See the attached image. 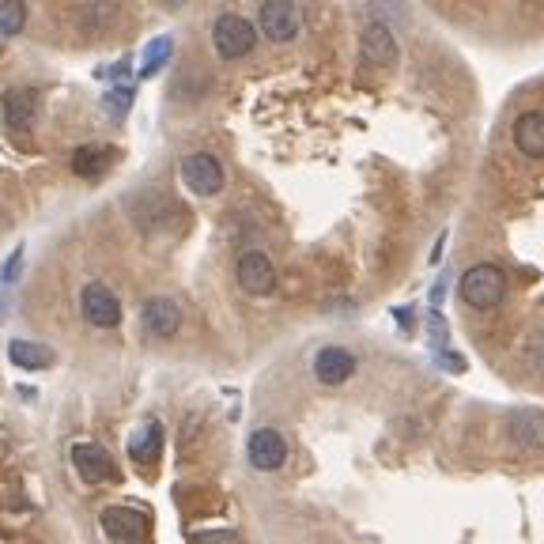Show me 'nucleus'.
<instances>
[{"instance_id": "f257e3e1", "label": "nucleus", "mask_w": 544, "mask_h": 544, "mask_svg": "<svg viewBox=\"0 0 544 544\" xmlns=\"http://www.w3.org/2000/svg\"><path fill=\"white\" fill-rule=\"evenodd\" d=\"M458 295L465 306H476V310H492L507 299V272L492 265V261H480V265H469L461 272Z\"/></svg>"}, {"instance_id": "f03ea898", "label": "nucleus", "mask_w": 544, "mask_h": 544, "mask_svg": "<svg viewBox=\"0 0 544 544\" xmlns=\"http://www.w3.org/2000/svg\"><path fill=\"white\" fill-rule=\"evenodd\" d=\"M212 46L223 61H238L257 46V27L246 16L238 12H223L216 23H212Z\"/></svg>"}, {"instance_id": "7ed1b4c3", "label": "nucleus", "mask_w": 544, "mask_h": 544, "mask_svg": "<svg viewBox=\"0 0 544 544\" xmlns=\"http://www.w3.org/2000/svg\"><path fill=\"white\" fill-rule=\"evenodd\" d=\"M257 31L265 34L269 42H291L295 34L303 31V12H299V4H288V0L261 4V12H257Z\"/></svg>"}, {"instance_id": "20e7f679", "label": "nucleus", "mask_w": 544, "mask_h": 544, "mask_svg": "<svg viewBox=\"0 0 544 544\" xmlns=\"http://www.w3.org/2000/svg\"><path fill=\"white\" fill-rule=\"evenodd\" d=\"M182 182H186L197 197H216L223 189V167L216 155L208 152H189L186 159H182Z\"/></svg>"}, {"instance_id": "39448f33", "label": "nucleus", "mask_w": 544, "mask_h": 544, "mask_svg": "<svg viewBox=\"0 0 544 544\" xmlns=\"http://www.w3.org/2000/svg\"><path fill=\"white\" fill-rule=\"evenodd\" d=\"M80 314L84 322H91L95 329H114L121 322V303L118 295L106 288V284H87L80 291Z\"/></svg>"}, {"instance_id": "423d86ee", "label": "nucleus", "mask_w": 544, "mask_h": 544, "mask_svg": "<svg viewBox=\"0 0 544 544\" xmlns=\"http://www.w3.org/2000/svg\"><path fill=\"white\" fill-rule=\"evenodd\" d=\"M72 469L80 473L84 484H106V480H118V465L114 458L95 446V442H76L72 446Z\"/></svg>"}, {"instance_id": "0eeeda50", "label": "nucleus", "mask_w": 544, "mask_h": 544, "mask_svg": "<svg viewBox=\"0 0 544 544\" xmlns=\"http://www.w3.org/2000/svg\"><path fill=\"white\" fill-rule=\"evenodd\" d=\"M359 61L371 68H390L397 61V38L386 23H367L363 34H359Z\"/></svg>"}, {"instance_id": "6e6552de", "label": "nucleus", "mask_w": 544, "mask_h": 544, "mask_svg": "<svg viewBox=\"0 0 544 544\" xmlns=\"http://www.w3.org/2000/svg\"><path fill=\"white\" fill-rule=\"evenodd\" d=\"M99 526L114 544H140L144 541V533H148L144 514L133 507H106L99 514Z\"/></svg>"}, {"instance_id": "1a4fd4ad", "label": "nucleus", "mask_w": 544, "mask_h": 544, "mask_svg": "<svg viewBox=\"0 0 544 544\" xmlns=\"http://www.w3.org/2000/svg\"><path fill=\"white\" fill-rule=\"evenodd\" d=\"M246 454H250V465L261 469V473H272V469H280L284 461H288V442L280 431H272V427H257L250 442H246Z\"/></svg>"}, {"instance_id": "9d476101", "label": "nucleus", "mask_w": 544, "mask_h": 544, "mask_svg": "<svg viewBox=\"0 0 544 544\" xmlns=\"http://www.w3.org/2000/svg\"><path fill=\"white\" fill-rule=\"evenodd\" d=\"M507 439L518 450H529V454L544 450V412H537V408H514L507 416Z\"/></svg>"}, {"instance_id": "9b49d317", "label": "nucleus", "mask_w": 544, "mask_h": 544, "mask_svg": "<svg viewBox=\"0 0 544 544\" xmlns=\"http://www.w3.org/2000/svg\"><path fill=\"white\" fill-rule=\"evenodd\" d=\"M356 367H359L356 356L348 348H340V344H325L322 352L314 356V378L322 386H344L356 374Z\"/></svg>"}, {"instance_id": "f8f14e48", "label": "nucleus", "mask_w": 544, "mask_h": 544, "mask_svg": "<svg viewBox=\"0 0 544 544\" xmlns=\"http://www.w3.org/2000/svg\"><path fill=\"white\" fill-rule=\"evenodd\" d=\"M235 272H238V288L246 291V295H269L276 288V269H272L269 257L257 254V250L238 257Z\"/></svg>"}, {"instance_id": "ddd939ff", "label": "nucleus", "mask_w": 544, "mask_h": 544, "mask_svg": "<svg viewBox=\"0 0 544 544\" xmlns=\"http://www.w3.org/2000/svg\"><path fill=\"white\" fill-rule=\"evenodd\" d=\"M0 110H4V125H8V129H12V133H23V129H31L34 118H38V91H34V87H12V91H4Z\"/></svg>"}, {"instance_id": "4468645a", "label": "nucleus", "mask_w": 544, "mask_h": 544, "mask_svg": "<svg viewBox=\"0 0 544 544\" xmlns=\"http://www.w3.org/2000/svg\"><path fill=\"white\" fill-rule=\"evenodd\" d=\"M140 325L148 337H174L182 325V310L174 299H148L140 306Z\"/></svg>"}, {"instance_id": "2eb2a0df", "label": "nucleus", "mask_w": 544, "mask_h": 544, "mask_svg": "<svg viewBox=\"0 0 544 544\" xmlns=\"http://www.w3.org/2000/svg\"><path fill=\"white\" fill-rule=\"evenodd\" d=\"M514 148L529 159H544V114L541 110H526L514 121Z\"/></svg>"}, {"instance_id": "dca6fc26", "label": "nucleus", "mask_w": 544, "mask_h": 544, "mask_svg": "<svg viewBox=\"0 0 544 544\" xmlns=\"http://www.w3.org/2000/svg\"><path fill=\"white\" fill-rule=\"evenodd\" d=\"M8 359L16 363V367H23V371H46V367H53V348L50 344H38V340H12L8 344Z\"/></svg>"}, {"instance_id": "f3484780", "label": "nucleus", "mask_w": 544, "mask_h": 544, "mask_svg": "<svg viewBox=\"0 0 544 544\" xmlns=\"http://www.w3.org/2000/svg\"><path fill=\"white\" fill-rule=\"evenodd\" d=\"M114 148H106V144H84V148H76L72 152V170L80 174V178H99V174H106L110 170V163H114Z\"/></svg>"}, {"instance_id": "a211bd4d", "label": "nucleus", "mask_w": 544, "mask_h": 544, "mask_svg": "<svg viewBox=\"0 0 544 544\" xmlns=\"http://www.w3.org/2000/svg\"><path fill=\"white\" fill-rule=\"evenodd\" d=\"M159 450H163V427H159V420H144V424L129 435V458L152 461L159 458Z\"/></svg>"}, {"instance_id": "6ab92c4d", "label": "nucleus", "mask_w": 544, "mask_h": 544, "mask_svg": "<svg viewBox=\"0 0 544 544\" xmlns=\"http://www.w3.org/2000/svg\"><path fill=\"white\" fill-rule=\"evenodd\" d=\"M170 53H174V38L170 34H159V38H152L148 46H144V61H140V76L144 80H152L159 68L170 61Z\"/></svg>"}, {"instance_id": "aec40b11", "label": "nucleus", "mask_w": 544, "mask_h": 544, "mask_svg": "<svg viewBox=\"0 0 544 544\" xmlns=\"http://www.w3.org/2000/svg\"><path fill=\"white\" fill-rule=\"evenodd\" d=\"M23 23H27V8H23L19 0L0 4V34H4V38H12V34L23 31Z\"/></svg>"}, {"instance_id": "412c9836", "label": "nucleus", "mask_w": 544, "mask_h": 544, "mask_svg": "<svg viewBox=\"0 0 544 544\" xmlns=\"http://www.w3.org/2000/svg\"><path fill=\"white\" fill-rule=\"evenodd\" d=\"M102 102H106V110H110L114 118H121V114L133 106V87H114V91H110Z\"/></svg>"}, {"instance_id": "4be33fe9", "label": "nucleus", "mask_w": 544, "mask_h": 544, "mask_svg": "<svg viewBox=\"0 0 544 544\" xmlns=\"http://www.w3.org/2000/svg\"><path fill=\"white\" fill-rule=\"evenodd\" d=\"M19 265H23V250H12V257L0 265V288H8V284H16L19 280Z\"/></svg>"}]
</instances>
